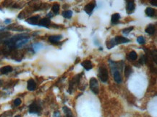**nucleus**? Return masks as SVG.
<instances>
[{
  "mask_svg": "<svg viewBox=\"0 0 157 117\" xmlns=\"http://www.w3.org/2000/svg\"><path fill=\"white\" fill-rule=\"evenodd\" d=\"M81 65H82V66L84 68L85 70H86V71H90V70H91L93 68V65L91 61H88V60L83 61V62L81 63Z\"/></svg>",
  "mask_w": 157,
  "mask_h": 117,
  "instance_id": "9d476101",
  "label": "nucleus"
},
{
  "mask_svg": "<svg viewBox=\"0 0 157 117\" xmlns=\"http://www.w3.org/2000/svg\"><path fill=\"white\" fill-rule=\"evenodd\" d=\"M145 12H146V15L149 16V17H153L154 15V9H152L151 7H148L146 8V10H145Z\"/></svg>",
  "mask_w": 157,
  "mask_h": 117,
  "instance_id": "412c9836",
  "label": "nucleus"
},
{
  "mask_svg": "<svg viewBox=\"0 0 157 117\" xmlns=\"http://www.w3.org/2000/svg\"><path fill=\"white\" fill-rule=\"evenodd\" d=\"M51 24V21H50L49 18L48 17H46V18H43V19H40L39 22H38V25L39 26H43L45 27H49Z\"/></svg>",
  "mask_w": 157,
  "mask_h": 117,
  "instance_id": "6e6552de",
  "label": "nucleus"
},
{
  "mask_svg": "<svg viewBox=\"0 0 157 117\" xmlns=\"http://www.w3.org/2000/svg\"><path fill=\"white\" fill-rule=\"evenodd\" d=\"M127 14H130L133 11H134L135 8V5L133 1H127Z\"/></svg>",
  "mask_w": 157,
  "mask_h": 117,
  "instance_id": "423d86ee",
  "label": "nucleus"
},
{
  "mask_svg": "<svg viewBox=\"0 0 157 117\" xmlns=\"http://www.w3.org/2000/svg\"><path fill=\"white\" fill-rule=\"evenodd\" d=\"M90 88L92 92L95 94L99 93V83L96 78H92L90 80Z\"/></svg>",
  "mask_w": 157,
  "mask_h": 117,
  "instance_id": "f03ea898",
  "label": "nucleus"
},
{
  "mask_svg": "<svg viewBox=\"0 0 157 117\" xmlns=\"http://www.w3.org/2000/svg\"><path fill=\"white\" fill-rule=\"evenodd\" d=\"M10 35V33L9 32H0V40L3 39V38H8Z\"/></svg>",
  "mask_w": 157,
  "mask_h": 117,
  "instance_id": "393cba45",
  "label": "nucleus"
},
{
  "mask_svg": "<svg viewBox=\"0 0 157 117\" xmlns=\"http://www.w3.org/2000/svg\"><path fill=\"white\" fill-rule=\"evenodd\" d=\"M131 73H132V68H131V67H130V65H126L125 68V76L127 78H129Z\"/></svg>",
  "mask_w": 157,
  "mask_h": 117,
  "instance_id": "a211bd4d",
  "label": "nucleus"
},
{
  "mask_svg": "<svg viewBox=\"0 0 157 117\" xmlns=\"http://www.w3.org/2000/svg\"><path fill=\"white\" fill-rule=\"evenodd\" d=\"M63 111H64V112L65 113V117H73L72 111L67 106H64L63 107Z\"/></svg>",
  "mask_w": 157,
  "mask_h": 117,
  "instance_id": "f3484780",
  "label": "nucleus"
},
{
  "mask_svg": "<svg viewBox=\"0 0 157 117\" xmlns=\"http://www.w3.org/2000/svg\"><path fill=\"white\" fill-rule=\"evenodd\" d=\"M114 75V79L117 82V83H121L122 82V76H121V74L118 71H115L113 73Z\"/></svg>",
  "mask_w": 157,
  "mask_h": 117,
  "instance_id": "4468645a",
  "label": "nucleus"
},
{
  "mask_svg": "<svg viewBox=\"0 0 157 117\" xmlns=\"http://www.w3.org/2000/svg\"><path fill=\"white\" fill-rule=\"evenodd\" d=\"M41 110L40 106L36 103H33L29 106V112L31 113H38Z\"/></svg>",
  "mask_w": 157,
  "mask_h": 117,
  "instance_id": "20e7f679",
  "label": "nucleus"
},
{
  "mask_svg": "<svg viewBox=\"0 0 157 117\" xmlns=\"http://www.w3.org/2000/svg\"><path fill=\"white\" fill-rule=\"evenodd\" d=\"M129 57H130V58L131 59V60L135 61V60H136V59H137V57H138V55H137L136 52H135V51H131L130 53V55H129Z\"/></svg>",
  "mask_w": 157,
  "mask_h": 117,
  "instance_id": "5701e85b",
  "label": "nucleus"
},
{
  "mask_svg": "<svg viewBox=\"0 0 157 117\" xmlns=\"http://www.w3.org/2000/svg\"><path fill=\"white\" fill-rule=\"evenodd\" d=\"M155 30H156L155 26L153 25H152V24H149L146 28V30L145 31H146V33H148L150 35H152V34L155 33Z\"/></svg>",
  "mask_w": 157,
  "mask_h": 117,
  "instance_id": "9b49d317",
  "label": "nucleus"
},
{
  "mask_svg": "<svg viewBox=\"0 0 157 117\" xmlns=\"http://www.w3.org/2000/svg\"><path fill=\"white\" fill-rule=\"evenodd\" d=\"M114 39H115V41L116 42V45L124 44V43H127V42H129L130 41L129 39L125 38V37H123V36H117Z\"/></svg>",
  "mask_w": 157,
  "mask_h": 117,
  "instance_id": "39448f33",
  "label": "nucleus"
},
{
  "mask_svg": "<svg viewBox=\"0 0 157 117\" xmlns=\"http://www.w3.org/2000/svg\"><path fill=\"white\" fill-rule=\"evenodd\" d=\"M12 71V68L10 65H7V66H4L2 68H0V73L1 74H7L9 73Z\"/></svg>",
  "mask_w": 157,
  "mask_h": 117,
  "instance_id": "ddd939ff",
  "label": "nucleus"
},
{
  "mask_svg": "<svg viewBox=\"0 0 157 117\" xmlns=\"http://www.w3.org/2000/svg\"><path fill=\"white\" fill-rule=\"evenodd\" d=\"M133 27H127V28H125V29H123L122 32L124 34H127L130 33L131 31L133 30Z\"/></svg>",
  "mask_w": 157,
  "mask_h": 117,
  "instance_id": "b1692460",
  "label": "nucleus"
},
{
  "mask_svg": "<svg viewBox=\"0 0 157 117\" xmlns=\"http://www.w3.org/2000/svg\"><path fill=\"white\" fill-rule=\"evenodd\" d=\"M62 39V35H51L49 37V41L51 43H56Z\"/></svg>",
  "mask_w": 157,
  "mask_h": 117,
  "instance_id": "f8f14e48",
  "label": "nucleus"
},
{
  "mask_svg": "<svg viewBox=\"0 0 157 117\" xmlns=\"http://www.w3.org/2000/svg\"><path fill=\"white\" fill-rule=\"evenodd\" d=\"M95 7H96V4H95V3H90V4H88L87 5H85V11L88 14V15H91V14L92 13L93 9H95Z\"/></svg>",
  "mask_w": 157,
  "mask_h": 117,
  "instance_id": "0eeeda50",
  "label": "nucleus"
},
{
  "mask_svg": "<svg viewBox=\"0 0 157 117\" xmlns=\"http://www.w3.org/2000/svg\"><path fill=\"white\" fill-rule=\"evenodd\" d=\"M2 81H1V80H0V86H2Z\"/></svg>",
  "mask_w": 157,
  "mask_h": 117,
  "instance_id": "c756f323",
  "label": "nucleus"
},
{
  "mask_svg": "<svg viewBox=\"0 0 157 117\" xmlns=\"http://www.w3.org/2000/svg\"><path fill=\"white\" fill-rule=\"evenodd\" d=\"M72 15H73V11H69V10H67V11L62 12V16L66 19H70Z\"/></svg>",
  "mask_w": 157,
  "mask_h": 117,
  "instance_id": "aec40b11",
  "label": "nucleus"
},
{
  "mask_svg": "<svg viewBox=\"0 0 157 117\" xmlns=\"http://www.w3.org/2000/svg\"><path fill=\"white\" fill-rule=\"evenodd\" d=\"M15 117H21V116H20V115H17V116H15Z\"/></svg>",
  "mask_w": 157,
  "mask_h": 117,
  "instance_id": "7c9ffc66",
  "label": "nucleus"
},
{
  "mask_svg": "<svg viewBox=\"0 0 157 117\" xmlns=\"http://www.w3.org/2000/svg\"><path fill=\"white\" fill-rule=\"evenodd\" d=\"M54 117H61V116H60V113H59L58 111L55 112V113H54Z\"/></svg>",
  "mask_w": 157,
  "mask_h": 117,
  "instance_id": "cd10ccee",
  "label": "nucleus"
},
{
  "mask_svg": "<svg viewBox=\"0 0 157 117\" xmlns=\"http://www.w3.org/2000/svg\"><path fill=\"white\" fill-rule=\"evenodd\" d=\"M21 103H22V101H21V99L19 98H16L15 100L14 101V104H15V106H20V105L21 104Z\"/></svg>",
  "mask_w": 157,
  "mask_h": 117,
  "instance_id": "bb28decb",
  "label": "nucleus"
},
{
  "mask_svg": "<svg viewBox=\"0 0 157 117\" xmlns=\"http://www.w3.org/2000/svg\"><path fill=\"white\" fill-rule=\"evenodd\" d=\"M36 88V83L35 82V80L33 79H30L28 80L27 84V88L28 91H34Z\"/></svg>",
  "mask_w": 157,
  "mask_h": 117,
  "instance_id": "1a4fd4ad",
  "label": "nucleus"
},
{
  "mask_svg": "<svg viewBox=\"0 0 157 117\" xmlns=\"http://www.w3.org/2000/svg\"><path fill=\"white\" fill-rule=\"evenodd\" d=\"M98 76H99V79L101 80L102 82L106 83L108 80L107 69L105 68V67H100L99 70Z\"/></svg>",
  "mask_w": 157,
  "mask_h": 117,
  "instance_id": "f257e3e1",
  "label": "nucleus"
},
{
  "mask_svg": "<svg viewBox=\"0 0 157 117\" xmlns=\"http://www.w3.org/2000/svg\"><path fill=\"white\" fill-rule=\"evenodd\" d=\"M119 19H120V15L119 13H115L111 16V22L113 24H117L119 22Z\"/></svg>",
  "mask_w": 157,
  "mask_h": 117,
  "instance_id": "2eb2a0df",
  "label": "nucleus"
},
{
  "mask_svg": "<svg viewBox=\"0 0 157 117\" xmlns=\"http://www.w3.org/2000/svg\"><path fill=\"white\" fill-rule=\"evenodd\" d=\"M137 41H138L139 44L143 45V44H145V42H146V40H145V38H143V36H140V37H138V39H137Z\"/></svg>",
  "mask_w": 157,
  "mask_h": 117,
  "instance_id": "a878e982",
  "label": "nucleus"
},
{
  "mask_svg": "<svg viewBox=\"0 0 157 117\" xmlns=\"http://www.w3.org/2000/svg\"><path fill=\"white\" fill-rule=\"evenodd\" d=\"M39 21H40V16L38 15L31 17L30 18L26 19V22L31 24V25H38Z\"/></svg>",
  "mask_w": 157,
  "mask_h": 117,
  "instance_id": "7ed1b4c3",
  "label": "nucleus"
},
{
  "mask_svg": "<svg viewBox=\"0 0 157 117\" xmlns=\"http://www.w3.org/2000/svg\"><path fill=\"white\" fill-rule=\"evenodd\" d=\"M7 29L15 31H22L23 30V27L21 25H10L7 27Z\"/></svg>",
  "mask_w": 157,
  "mask_h": 117,
  "instance_id": "dca6fc26",
  "label": "nucleus"
},
{
  "mask_svg": "<svg viewBox=\"0 0 157 117\" xmlns=\"http://www.w3.org/2000/svg\"><path fill=\"white\" fill-rule=\"evenodd\" d=\"M151 2V4H152V5H154V6H157V2L156 1H151L150 2Z\"/></svg>",
  "mask_w": 157,
  "mask_h": 117,
  "instance_id": "c85d7f7f",
  "label": "nucleus"
},
{
  "mask_svg": "<svg viewBox=\"0 0 157 117\" xmlns=\"http://www.w3.org/2000/svg\"><path fill=\"white\" fill-rule=\"evenodd\" d=\"M116 45V42L115 41V39H111L110 40L107 42V48L108 49H111Z\"/></svg>",
  "mask_w": 157,
  "mask_h": 117,
  "instance_id": "6ab92c4d",
  "label": "nucleus"
},
{
  "mask_svg": "<svg viewBox=\"0 0 157 117\" xmlns=\"http://www.w3.org/2000/svg\"><path fill=\"white\" fill-rule=\"evenodd\" d=\"M59 9H60V6H59V4H54V5H53L52 8H51L52 11L54 12V14H56V15L59 13Z\"/></svg>",
  "mask_w": 157,
  "mask_h": 117,
  "instance_id": "4be33fe9",
  "label": "nucleus"
}]
</instances>
